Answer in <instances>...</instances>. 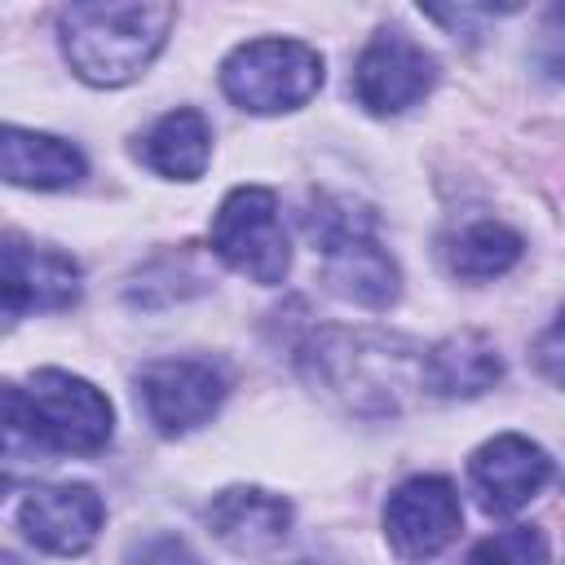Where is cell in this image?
I'll list each match as a JSON object with an SVG mask.
<instances>
[{
  "instance_id": "cell-1",
  "label": "cell",
  "mask_w": 565,
  "mask_h": 565,
  "mask_svg": "<svg viewBox=\"0 0 565 565\" xmlns=\"http://www.w3.org/2000/svg\"><path fill=\"white\" fill-rule=\"evenodd\" d=\"M115 406L110 397L71 375L62 366L31 371V384H4V459L18 468L22 459L44 455H97L110 446Z\"/></svg>"
},
{
  "instance_id": "cell-2",
  "label": "cell",
  "mask_w": 565,
  "mask_h": 565,
  "mask_svg": "<svg viewBox=\"0 0 565 565\" xmlns=\"http://www.w3.org/2000/svg\"><path fill=\"white\" fill-rule=\"evenodd\" d=\"M300 371L353 415H393L424 388V349L384 331L322 327L300 344Z\"/></svg>"
},
{
  "instance_id": "cell-3",
  "label": "cell",
  "mask_w": 565,
  "mask_h": 565,
  "mask_svg": "<svg viewBox=\"0 0 565 565\" xmlns=\"http://www.w3.org/2000/svg\"><path fill=\"white\" fill-rule=\"evenodd\" d=\"M177 22L172 4L146 0H97V4H66L57 13V35L71 71L93 88L132 84L168 44Z\"/></svg>"
},
{
  "instance_id": "cell-4",
  "label": "cell",
  "mask_w": 565,
  "mask_h": 565,
  "mask_svg": "<svg viewBox=\"0 0 565 565\" xmlns=\"http://www.w3.org/2000/svg\"><path fill=\"white\" fill-rule=\"evenodd\" d=\"M305 238L327 260V287L362 309H388L402 296V269L375 238V212L349 194H313Z\"/></svg>"
},
{
  "instance_id": "cell-5",
  "label": "cell",
  "mask_w": 565,
  "mask_h": 565,
  "mask_svg": "<svg viewBox=\"0 0 565 565\" xmlns=\"http://www.w3.org/2000/svg\"><path fill=\"white\" fill-rule=\"evenodd\" d=\"M322 88V53L305 40H247L221 62V93L247 115H282Z\"/></svg>"
},
{
  "instance_id": "cell-6",
  "label": "cell",
  "mask_w": 565,
  "mask_h": 565,
  "mask_svg": "<svg viewBox=\"0 0 565 565\" xmlns=\"http://www.w3.org/2000/svg\"><path fill=\"white\" fill-rule=\"evenodd\" d=\"M212 252L234 274L278 287L291 269V238L278 216V194L269 185H234L212 216Z\"/></svg>"
},
{
  "instance_id": "cell-7",
  "label": "cell",
  "mask_w": 565,
  "mask_h": 565,
  "mask_svg": "<svg viewBox=\"0 0 565 565\" xmlns=\"http://www.w3.org/2000/svg\"><path fill=\"white\" fill-rule=\"evenodd\" d=\"M437 84V57L402 26H380L353 62V102L366 115H402Z\"/></svg>"
},
{
  "instance_id": "cell-8",
  "label": "cell",
  "mask_w": 565,
  "mask_h": 565,
  "mask_svg": "<svg viewBox=\"0 0 565 565\" xmlns=\"http://www.w3.org/2000/svg\"><path fill=\"white\" fill-rule=\"evenodd\" d=\"M137 402L154 433L185 437L203 428L225 402V375L203 358H159L137 375Z\"/></svg>"
},
{
  "instance_id": "cell-9",
  "label": "cell",
  "mask_w": 565,
  "mask_h": 565,
  "mask_svg": "<svg viewBox=\"0 0 565 565\" xmlns=\"http://www.w3.org/2000/svg\"><path fill=\"white\" fill-rule=\"evenodd\" d=\"M463 525V503L446 477H411L384 503V539L402 561H428L455 543Z\"/></svg>"
},
{
  "instance_id": "cell-10",
  "label": "cell",
  "mask_w": 565,
  "mask_h": 565,
  "mask_svg": "<svg viewBox=\"0 0 565 565\" xmlns=\"http://www.w3.org/2000/svg\"><path fill=\"white\" fill-rule=\"evenodd\" d=\"M102 521H106V503L84 481L35 486L18 503V530L26 534V543L40 552H53V556L88 552L102 534Z\"/></svg>"
},
{
  "instance_id": "cell-11",
  "label": "cell",
  "mask_w": 565,
  "mask_h": 565,
  "mask_svg": "<svg viewBox=\"0 0 565 565\" xmlns=\"http://www.w3.org/2000/svg\"><path fill=\"white\" fill-rule=\"evenodd\" d=\"M468 481L490 516H512L552 481V455L525 433H499L468 455Z\"/></svg>"
},
{
  "instance_id": "cell-12",
  "label": "cell",
  "mask_w": 565,
  "mask_h": 565,
  "mask_svg": "<svg viewBox=\"0 0 565 565\" xmlns=\"http://www.w3.org/2000/svg\"><path fill=\"white\" fill-rule=\"evenodd\" d=\"M4 313H57L79 300V265L57 247H35L22 238H4V269H0Z\"/></svg>"
},
{
  "instance_id": "cell-13",
  "label": "cell",
  "mask_w": 565,
  "mask_h": 565,
  "mask_svg": "<svg viewBox=\"0 0 565 565\" xmlns=\"http://www.w3.org/2000/svg\"><path fill=\"white\" fill-rule=\"evenodd\" d=\"M203 521H207L212 539L225 543L230 552L260 556V552L282 547V539L291 534V503L260 486H230V490L212 494Z\"/></svg>"
},
{
  "instance_id": "cell-14",
  "label": "cell",
  "mask_w": 565,
  "mask_h": 565,
  "mask_svg": "<svg viewBox=\"0 0 565 565\" xmlns=\"http://www.w3.org/2000/svg\"><path fill=\"white\" fill-rule=\"evenodd\" d=\"M503 380L499 344L486 331H450L424 353V388L437 397H481Z\"/></svg>"
},
{
  "instance_id": "cell-15",
  "label": "cell",
  "mask_w": 565,
  "mask_h": 565,
  "mask_svg": "<svg viewBox=\"0 0 565 565\" xmlns=\"http://www.w3.org/2000/svg\"><path fill=\"white\" fill-rule=\"evenodd\" d=\"M84 172H88L84 154L71 141L53 137V132L18 128V124H9L0 132V177L9 185H22V190H71Z\"/></svg>"
},
{
  "instance_id": "cell-16",
  "label": "cell",
  "mask_w": 565,
  "mask_h": 565,
  "mask_svg": "<svg viewBox=\"0 0 565 565\" xmlns=\"http://www.w3.org/2000/svg\"><path fill=\"white\" fill-rule=\"evenodd\" d=\"M137 159L168 177V181H199L207 172V159H212V124L203 110L194 106H177L168 115H159L141 146H137Z\"/></svg>"
},
{
  "instance_id": "cell-17",
  "label": "cell",
  "mask_w": 565,
  "mask_h": 565,
  "mask_svg": "<svg viewBox=\"0 0 565 565\" xmlns=\"http://www.w3.org/2000/svg\"><path fill=\"white\" fill-rule=\"evenodd\" d=\"M525 243L516 230H508L503 221H490V216H472V221H459L441 234L437 243V256L446 265L450 278L459 282H490V278H503L516 260H521Z\"/></svg>"
},
{
  "instance_id": "cell-18",
  "label": "cell",
  "mask_w": 565,
  "mask_h": 565,
  "mask_svg": "<svg viewBox=\"0 0 565 565\" xmlns=\"http://www.w3.org/2000/svg\"><path fill=\"white\" fill-rule=\"evenodd\" d=\"M463 565H547V534L539 525H512L481 539Z\"/></svg>"
},
{
  "instance_id": "cell-19",
  "label": "cell",
  "mask_w": 565,
  "mask_h": 565,
  "mask_svg": "<svg viewBox=\"0 0 565 565\" xmlns=\"http://www.w3.org/2000/svg\"><path fill=\"white\" fill-rule=\"evenodd\" d=\"M128 565H203L199 552L181 539V534H141L128 543Z\"/></svg>"
},
{
  "instance_id": "cell-20",
  "label": "cell",
  "mask_w": 565,
  "mask_h": 565,
  "mask_svg": "<svg viewBox=\"0 0 565 565\" xmlns=\"http://www.w3.org/2000/svg\"><path fill=\"white\" fill-rule=\"evenodd\" d=\"M530 358H534V371H539L547 384L565 388V305H561V313L539 331Z\"/></svg>"
},
{
  "instance_id": "cell-21",
  "label": "cell",
  "mask_w": 565,
  "mask_h": 565,
  "mask_svg": "<svg viewBox=\"0 0 565 565\" xmlns=\"http://www.w3.org/2000/svg\"><path fill=\"white\" fill-rule=\"evenodd\" d=\"M287 565H327V561H313V556H296V561H287Z\"/></svg>"
}]
</instances>
